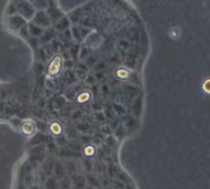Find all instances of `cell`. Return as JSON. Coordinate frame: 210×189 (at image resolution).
I'll return each mask as SVG.
<instances>
[{"label":"cell","instance_id":"obj_1","mask_svg":"<svg viewBox=\"0 0 210 189\" xmlns=\"http://www.w3.org/2000/svg\"><path fill=\"white\" fill-rule=\"evenodd\" d=\"M60 59L59 58H56V59L52 61V65L49 66V74H56L57 72L59 70V67H60Z\"/></svg>","mask_w":210,"mask_h":189}]
</instances>
